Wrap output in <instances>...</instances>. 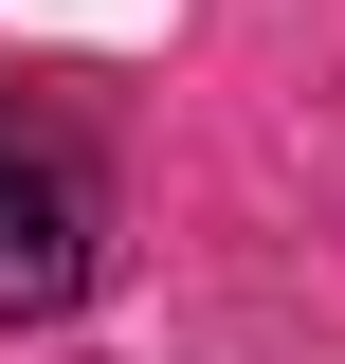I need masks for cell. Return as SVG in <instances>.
I'll return each mask as SVG.
<instances>
[{
    "label": "cell",
    "instance_id": "6da1fadb",
    "mask_svg": "<svg viewBox=\"0 0 345 364\" xmlns=\"http://www.w3.org/2000/svg\"><path fill=\"white\" fill-rule=\"evenodd\" d=\"M109 291V146L73 91H0V328Z\"/></svg>",
    "mask_w": 345,
    "mask_h": 364
}]
</instances>
